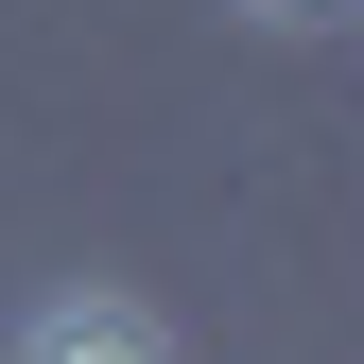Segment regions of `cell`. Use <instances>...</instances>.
I'll list each match as a JSON object with an SVG mask.
<instances>
[{
  "instance_id": "1",
  "label": "cell",
  "mask_w": 364,
  "mask_h": 364,
  "mask_svg": "<svg viewBox=\"0 0 364 364\" xmlns=\"http://www.w3.org/2000/svg\"><path fill=\"white\" fill-rule=\"evenodd\" d=\"M18 364H173V347H156L139 295H53V312L18 330Z\"/></svg>"
},
{
  "instance_id": "2",
  "label": "cell",
  "mask_w": 364,
  "mask_h": 364,
  "mask_svg": "<svg viewBox=\"0 0 364 364\" xmlns=\"http://www.w3.org/2000/svg\"><path fill=\"white\" fill-rule=\"evenodd\" d=\"M243 18H278V35H330V18H347V0H243Z\"/></svg>"
}]
</instances>
